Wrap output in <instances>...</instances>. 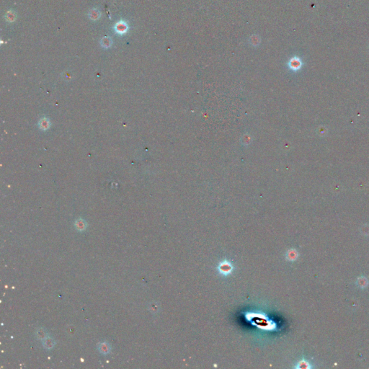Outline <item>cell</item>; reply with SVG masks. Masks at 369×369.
<instances>
[{
	"instance_id": "cell-1",
	"label": "cell",
	"mask_w": 369,
	"mask_h": 369,
	"mask_svg": "<svg viewBox=\"0 0 369 369\" xmlns=\"http://www.w3.org/2000/svg\"><path fill=\"white\" fill-rule=\"evenodd\" d=\"M234 269H235V267H234L232 263L228 260H223L221 261L218 265V267H217L219 273L221 275L225 276V277L231 275L234 271Z\"/></svg>"
},
{
	"instance_id": "cell-2",
	"label": "cell",
	"mask_w": 369,
	"mask_h": 369,
	"mask_svg": "<svg viewBox=\"0 0 369 369\" xmlns=\"http://www.w3.org/2000/svg\"><path fill=\"white\" fill-rule=\"evenodd\" d=\"M98 350L100 353L103 355H107L111 351V347L108 343L102 342L98 345Z\"/></svg>"
},
{
	"instance_id": "cell-3",
	"label": "cell",
	"mask_w": 369,
	"mask_h": 369,
	"mask_svg": "<svg viewBox=\"0 0 369 369\" xmlns=\"http://www.w3.org/2000/svg\"><path fill=\"white\" fill-rule=\"evenodd\" d=\"M55 345H56V342H55L54 339L48 336L43 340V347L47 350L52 349L53 347L55 346Z\"/></svg>"
},
{
	"instance_id": "cell-4",
	"label": "cell",
	"mask_w": 369,
	"mask_h": 369,
	"mask_svg": "<svg viewBox=\"0 0 369 369\" xmlns=\"http://www.w3.org/2000/svg\"><path fill=\"white\" fill-rule=\"evenodd\" d=\"M35 337L38 339H43L48 337L47 330H45L44 328H38L35 332Z\"/></svg>"
},
{
	"instance_id": "cell-5",
	"label": "cell",
	"mask_w": 369,
	"mask_h": 369,
	"mask_svg": "<svg viewBox=\"0 0 369 369\" xmlns=\"http://www.w3.org/2000/svg\"><path fill=\"white\" fill-rule=\"evenodd\" d=\"M311 365H310L309 362L308 361V360H305V359H302L300 361H299L297 363L296 366H295V368H298V369H307V368H311Z\"/></svg>"
},
{
	"instance_id": "cell-6",
	"label": "cell",
	"mask_w": 369,
	"mask_h": 369,
	"mask_svg": "<svg viewBox=\"0 0 369 369\" xmlns=\"http://www.w3.org/2000/svg\"><path fill=\"white\" fill-rule=\"evenodd\" d=\"M75 227H76V229H77V230L79 231H82L85 230V229L87 228V223H86V222L83 220V219H78V220L76 221Z\"/></svg>"
},
{
	"instance_id": "cell-7",
	"label": "cell",
	"mask_w": 369,
	"mask_h": 369,
	"mask_svg": "<svg viewBox=\"0 0 369 369\" xmlns=\"http://www.w3.org/2000/svg\"><path fill=\"white\" fill-rule=\"evenodd\" d=\"M291 68H292L294 70H297V69H300L301 66V60L298 58H294L291 61Z\"/></svg>"
},
{
	"instance_id": "cell-8",
	"label": "cell",
	"mask_w": 369,
	"mask_h": 369,
	"mask_svg": "<svg viewBox=\"0 0 369 369\" xmlns=\"http://www.w3.org/2000/svg\"><path fill=\"white\" fill-rule=\"evenodd\" d=\"M297 257H298V253H297L296 250H294V249L290 250L286 254V258L289 261L296 260Z\"/></svg>"
},
{
	"instance_id": "cell-9",
	"label": "cell",
	"mask_w": 369,
	"mask_h": 369,
	"mask_svg": "<svg viewBox=\"0 0 369 369\" xmlns=\"http://www.w3.org/2000/svg\"><path fill=\"white\" fill-rule=\"evenodd\" d=\"M50 126V123L49 121L47 118H43L41 119V122H40V128H41V129L43 130H46L48 129V127H49Z\"/></svg>"
},
{
	"instance_id": "cell-10",
	"label": "cell",
	"mask_w": 369,
	"mask_h": 369,
	"mask_svg": "<svg viewBox=\"0 0 369 369\" xmlns=\"http://www.w3.org/2000/svg\"><path fill=\"white\" fill-rule=\"evenodd\" d=\"M126 29H127V27H126V25L125 24H123V23H120V24L117 25V27H116V30H118V32H119L120 33H123L125 32L126 30Z\"/></svg>"
}]
</instances>
